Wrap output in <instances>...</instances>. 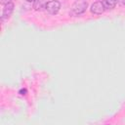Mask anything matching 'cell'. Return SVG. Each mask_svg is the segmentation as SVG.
<instances>
[{
	"label": "cell",
	"instance_id": "obj_1",
	"mask_svg": "<svg viewBox=\"0 0 125 125\" xmlns=\"http://www.w3.org/2000/svg\"><path fill=\"white\" fill-rule=\"evenodd\" d=\"M88 8V2L86 0H76L70 9V15L72 17H77L85 13Z\"/></svg>",
	"mask_w": 125,
	"mask_h": 125
},
{
	"label": "cell",
	"instance_id": "obj_2",
	"mask_svg": "<svg viewBox=\"0 0 125 125\" xmlns=\"http://www.w3.org/2000/svg\"><path fill=\"white\" fill-rule=\"evenodd\" d=\"M61 9V3L57 0H51L46 3L45 10L50 15H56Z\"/></svg>",
	"mask_w": 125,
	"mask_h": 125
},
{
	"label": "cell",
	"instance_id": "obj_3",
	"mask_svg": "<svg viewBox=\"0 0 125 125\" xmlns=\"http://www.w3.org/2000/svg\"><path fill=\"white\" fill-rule=\"evenodd\" d=\"M90 10H91V13L94 15H101L104 12L105 9H104V6L102 1H97V2L92 4Z\"/></svg>",
	"mask_w": 125,
	"mask_h": 125
},
{
	"label": "cell",
	"instance_id": "obj_4",
	"mask_svg": "<svg viewBox=\"0 0 125 125\" xmlns=\"http://www.w3.org/2000/svg\"><path fill=\"white\" fill-rule=\"evenodd\" d=\"M13 11H14V4H13L12 2H10V3L6 4V5H4L3 13H2V20L8 19V18L12 15Z\"/></svg>",
	"mask_w": 125,
	"mask_h": 125
},
{
	"label": "cell",
	"instance_id": "obj_5",
	"mask_svg": "<svg viewBox=\"0 0 125 125\" xmlns=\"http://www.w3.org/2000/svg\"><path fill=\"white\" fill-rule=\"evenodd\" d=\"M103 4L105 10H112L116 6V0H104Z\"/></svg>",
	"mask_w": 125,
	"mask_h": 125
},
{
	"label": "cell",
	"instance_id": "obj_6",
	"mask_svg": "<svg viewBox=\"0 0 125 125\" xmlns=\"http://www.w3.org/2000/svg\"><path fill=\"white\" fill-rule=\"evenodd\" d=\"M46 6V2L44 0H36L33 4V8L36 10V11H40L42 10L43 8H45Z\"/></svg>",
	"mask_w": 125,
	"mask_h": 125
},
{
	"label": "cell",
	"instance_id": "obj_7",
	"mask_svg": "<svg viewBox=\"0 0 125 125\" xmlns=\"http://www.w3.org/2000/svg\"><path fill=\"white\" fill-rule=\"evenodd\" d=\"M0 2H1V4H2V5H6V4L10 3V2H11V0H0Z\"/></svg>",
	"mask_w": 125,
	"mask_h": 125
},
{
	"label": "cell",
	"instance_id": "obj_8",
	"mask_svg": "<svg viewBox=\"0 0 125 125\" xmlns=\"http://www.w3.org/2000/svg\"><path fill=\"white\" fill-rule=\"evenodd\" d=\"M20 93H21V95H25V94H26V90H25V89H21V90L20 91Z\"/></svg>",
	"mask_w": 125,
	"mask_h": 125
},
{
	"label": "cell",
	"instance_id": "obj_9",
	"mask_svg": "<svg viewBox=\"0 0 125 125\" xmlns=\"http://www.w3.org/2000/svg\"><path fill=\"white\" fill-rule=\"evenodd\" d=\"M26 1H27V2H33V3H34L36 0H26Z\"/></svg>",
	"mask_w": 125,
	"mask_h": 125
}]
</instances>
